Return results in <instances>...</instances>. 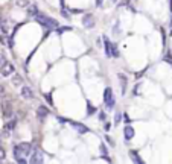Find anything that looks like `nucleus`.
<instances>
[{"instance_id": "a211bd4d", "label": "nucleus", "mask_w": 172, "mask_h": 164, "mask_svg": "<svg viewBox=\"0 0 172 164\" xmlns=\"http://www.w3.org/2000/svg\"><path fill=\"white\" fill-rule=\"evenodd\" d=\"M101 152H102V156H104V158L107 160V161H110L108 154H107V149H105V146H104V145H101Z\"/></svg>"}, {"instance_id": "bb28decb", "label": "nucleus", "mask_w": 172, "mask_h": 164, "mask_svg": "<svg viewBox=\"0 0 172 164\" xmlns=\"http://www.w3.org/2000/svg\"><path fill=\"white\" fill-rule=\"evenodd\" d=\"M5 63V56H3V55H0V64H3Z\"/></svg>"}, {"instance_id": "f03ea898", "label": "nucleus", "mask_w": 172, "mask_h": 164, "mask_svg": "<svg viewBox=\"0 0 172 164\" xmlns=\"http://www.w3.org/2000/svg\"><path fill=\"white\" fill-rule=\"evenodd\" d=\"M35 20L38 24H41L43 27H46V29H56L58 27V22L55 18H50L49 15H46V14H41V12H37L35 14Z\"/></svg>"}, {"instance_id": "f8f14e48", "label": "nucleus", "mask_w": 172, "mask_h": 164, "mask_svg": "<svg viewBox=\"0 0 172 164\" xmlns=\"http://www.w3.org/2000/svg\"><path fill=\"white\" fill-rule=\"evenodd\" d=\"M22 96H23V99H28V100L34 99V93H32V90L29 87H23L22 88Z\"/></svg>"}, {"instance_id": "7ed1b4c3", "label": "nucleus", "mask_w": 172, "mask_h": 164, "mask_svg": "<svg viewBox=\"0 0 172 164\" xmlns=\"http://www.w3.org/2000/svg\"><path fill=\"white\" fill-rule=\"evenodd\" d=\"M104 102H105V106H107V109H111V108L114 106V104H116L113 90H111L110 87H107V88H105V91H104Z\"/></svg>"}, {"instance_id": "423d86ee", "label": "nucleus", "mask_w": 172, "mask_h": 164, "mask_svg": "<svg viewBox=\"0 0 172 164\" xmlns=\"http://www.w3.org/2000/svg\"><path fill=\"white\" fill-rule=\"evenodd\" d=\"M15 125H17V120L15 119H9V122L3 126V137H9L11 132H12V129L15 128Z\"/></svg>"}, {"instance_id": "6e6552de", "label": "nucleus", "mask_w": 172, "mask_h": 164, "mask_svg": "<svg viewBox=\"0 0 172 164\" xmlns=\"http://www.w3.org/2000/svg\"><path fill=\"white\" fill-rule=\"evenodd\" d=\"M69 123L72 125V128H75L79 134H87V132H90V129L85 126V125H82V123H78V122H69Z\"/></svg>"}, {"instance_id": "39448f33", "label": "nucleus", "mask_w": 172, "mask_h": 164, "mask_svg": "<svg viewBox=\"0 0 172 164\" xmlns=\"http://www.w3.org/2000/svg\"><path fill=\"white\" fill-rule=\"evenodd\" d=\"M14 72H15V67H14V64H12V63L5 61V63L2 64V68H0V73H2V76L8 78V76H11V74H14Z\"/></svg>"}, {"instance_id": "a878e982", "label": "nucleus", "mask_w": 172, "mask_h": 164, "mask_svg": "<svg viewBox=\"0 0 172 164\" xmlns=\"http://www.w3.org/2000/svg\"><path fill=\"white\" fill-rule=\"evenodd\" d=\"M5 91H6V90H5V87H3V85H0V96H3Z\"/></svg>"}, {"instance_id": "2eb2a0df", "label": "nucleus", "mask_w": 172, "mask_h": 164, "mask_svg": "<svg viewBox=\"0 0 172 164\" xmlns=\"http://www.w3.org/2000/svg\"><path fill=\"white\" fill-rule=\"evenodd\" d=\"M104 43H105V53H107V56H111V41L104 37Z\"/></svg>"}, {"instance_id": "393cba45", "label": "nucleus", "mask_w": 172, "mask_h": 164, "mask_svg": "<svg viewBox=\"0 0 172 164\" xmlns=\"http://www.w3.org/2000/svg\"><path fill=\"white\" fill-rule=\"evenodd\" d=\"M164 59H166L169 64H172V56H171V55H166V58H164Z\"/></svg>"}, {"instance_id": "dca6fc26", "label": "nucleus", "mask_w": 172, "mask_h": 164, "mask_svg": "<svg viewBox=\"0 0 172 164\" xmlns=\"http://www.w3.org/2000/svg\"><path fill=\"white\" fill-rule=\"evenodd\" d=\"M37 12H38V6H37V5H29V8H28V15L34 17Z\"/></svg>"}, {"instance_id": "ddd939ff", "label": "nucleus", "mask_w": 172, "mask_h": 164, "mask_svg": "<svg viewBox=\"0 0 172 164\" xmlns=\"http://www.w3.org/2000/svg\"><path fill=\"white\" fill-rule=\"evenodd\" d=\"M130 156H131V161L133 163H137V164H143V160L140 158V155L134 150H130Z\"/></svg>"}, {"instance_id": "0eeeda50", "label": "nucleus", "mask_w": 172, "mask_h": 164, "mask_svg": "<svg viewBox=\"0 0 172 164\" xmlns=\"http://www.w3.org/2000/svg\"><path fill=\"white\" fill-rule=\"evenodd\" d=\"M43 152L40 149H34V152H32V156L29 158V163L32 164H38V163H43Z\"/></svg>"}, {"instance_id": "9b49d317", "label": "nucleus", "mask_w": 172, "mask_h": 164, "mask_svg": "<svg viewBox=\"0 0 172 164\" xmlns=\"http://www.w3.org/2000/svg\"><path fill=\"white\" fill-rule=\"evenodd\" d=\"M47 114H49L47 108H44V106H38V109H37V117H38L40 122H43V120L46 119V115H47Z\"/></svg>"}, {"instance_id": "f257e3e1", "label": "nucleus", "mask_w": 172, "mask_h": 164, "mask_svg": "<svg viewBox=\"0 0 172 164\" xmlns=\"http://www.w3.org/2000/svg\"><path fill=\"white\" fill-rule=\"evenodd\" d=\"M32 152V145L31 143H18L14 146V158L17 163L24 164L26 163V156H29Z\"/></svg>"}, {"instance_id": "f3484780", "label": "nucleus", "mask_w": 172, "mask_h": 164, "mask_svg": "<svg viewBox=\"0 0 172 164\" xmlns=\"http://www.w3.org/2000/svg\"><path fill=\"white\" fill-rule=\"evenodd\" d=\"M22 82H23L22 78H20L18 74L14 73V78H12V84H14V85H22Z\"/></svg>"}, {"instance_id": "cd10ccee", "label": "nucleus", "mask_w": 172, "mask_h": 164, "mask_svg": "<svg viewBox=\"0 0 172 164\" xmlns=\"http://www.w3.org/2000/svg\"><path fill=\"white\" fill-rule=\"evenodd\" d=\"M58 120H59V122H61V123H65V122H67V119H63V117H59Z\"/></svg>"}, {"instance_id": "c85d7f7f", "label": "nucleus", "mask_w": 172, "mask_h": 164, "mask_svg": "<svg viewBox=\"0 0 172 164\" xmlns=\"http://www.w3.org/2000/svg\"><path fill=\"white\" fill-rule=\"evenodd\" d=\"M96 5H97V6H101V5H102V0H96Z\"/></svg>"}, {"instance_id": "412c9836", "label": "nucleus", "mask_w": 172, "mask_h": 164, "mask_svg": "<svg viewBox=\"0 0 172 164\" xmlns=\"http://www.w3.org/2000/svg\"><path fill=\"white\" fill-rule=\"evenodd\" d=\"M5 156H6V150L2 147V145H0V161H3Z\"/></svg>"}, {"instance_id": "9d476101", "label": "nucleus", "mask_w": 172, "mask_h": 164, "mask_svg": "<svg viewBox=\"0 0 172 164\" xmlns=\"http://www.w3.org/2000/svg\"><path fill=\"white\" fill-rule=\"evenodd\" d=\"M117 78H119V81H120V91H122V94H125V91H127V82H128V79L122 73H119Z\"/></svg>"}, {"instance_id": "20e7f679", "label": "nucleus", "mask_w": 172, "mask_h": 164, "mask_svg": "<svg viewBox=\"0 0 172 164\" xmlns=\"http://www.w3.org/2000/svg\"><path fill=\"white\" fill-rule=\"evenodd\" d=\"M0 108H2V115L6 119V120H9L12 119V114H14V109H12V104L9 100H5L2 102V105H0Z\"/></svg>"}, {"instance_id": "b1692460", "label": "nucleus", "mask_w": 172, "mask_h": 164, "mask_svg": "<svg viewBox=\"0 0 172 164\" xmlns=\"http://www.w3.org/2000/svg\"><path fill=\"white\" fill-rule=\"evenodd\" d=\"M46 100H47V102H49L50 105L54 104V102H52V94H50V93H47V94H46Z\"/></svg>"}, {"instance_id": "1a4fd4ad", "label": "nucleus", "mask_w": 172, "mask_h": 164, "mask_svg": "<svg viewBox=\"0 0 172 164\" xmlns=\"http://www.w3.org/2000/svg\"><path fill=\"white\" fill-rule=\"evenodd\" d=\"M82 23H84V26L85 27H93L95 26V18H93V15L91 14H87V15H84V18H82Z\"/></svg>"}, {"instance_id": "5701e85b", "label": "nucleus", "mask_w": 172, "mask_h": 164, "mask_svg": "<svg viewBox=\"0 0 172 164\" xmlns=\"http://www.w3.org/2000/svg\"><path fill=\"white\" fill-rule=\"evenodd\" d=\"M120 119H122V114H120V113H117V114H116V120H114L116 125H119V123H120Z\"/></svg>"}, {"instance_id": "4be33fe9", "label": "nucleus", "mask_w": 172, "mask_h": 164, "mask_svg": "<svg viewBox=\"0 0 172 164\" xmlns=\"http://www.w3.org/2000/svg\"><path fill=\"white\" fill-rule=\"evenodd\" d=\"M17 5L18 6H28L29 5V0H17Z\"/></svg>"}, {"instance_id": "4468645a", "label": "nucleus", "mask_w": 172, "mask_h": 164, "mask_svg": "<svg viewBox=\"0 0 172 164\" xmlns=\"http://www.w3.org/2000/svg\"><path fill=\"white\" fill-rule=\"evenodd\" d=\"M123 135H125V138H127V140H131L134 137V129L131 126H127L123 129Z\"/></svg>"}, {"instance_id": "6ab92c4d", "label": "nucleus", "mask_w": 172, "mask_h": 164, "mask_svg": "<svg viewBox=\"0 0 172 164\" xmlns=\"http://www.w3.org/2000/svg\"><path fill=\"white\" fill-rule=\"evenodd\" d=\"M87 108H88V109H87V114H88V115H91V114L95 113V106L91 105L90 102H87Z\"/></svg>"}, {"instance_id": "aec40b11", "label": "nucleus", "mask_w": 172, "mask_h": 164, "mask_svg": "<svg viewBox=\"0 0 172 164\" xmlns=\"http://www.w3.org/2000/svg\"><path fill=\"white\" fill-rule=\"evenodd\" d=\"M0 27H2V31L6 33V32H8V26H6V22H5V20H0Z\"/></svg>"}]
</instances>
